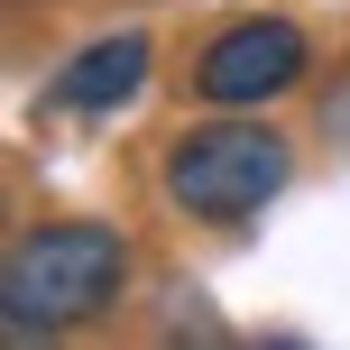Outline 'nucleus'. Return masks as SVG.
<instances>
[{
	"label": "nucleus",
	"mask_w": 350,
	"mask_h": 350,
	"mask_svg": "<svg viewBox=\"0 0 350 350\" xmlns=\"http://www.w3.org/2000/svg\"><path fill=\"white\" fill-rule=\"evenodd\" d=\"M295 74H304V28L295 18H240V28H221L203 46L193 92L221 102V111H258V102H277Z\"/></svg>",
	"instance_id": "7ed1b4c3"
},
{
	"label": "nucleus",
	"mask_w": 350,
	"mask_h": 350,
	"mask_svg": "<svg viewBox=\"0 0 350 350\" xmlns=\"http://www.w3.org/2000/svg\"><path fill=\"white\" fill-rule=\"evenodd\" d=\"M129 286V240L111 221H37L0 258V314L10 332H65L111 314Z\"/></svg>",
	"instance_id": "f257e3e1"
},
{
	"label": "nucleus",
	"mask_w": 350,
	"mask_h": 350,
	"mask_svg": "<svg viewBox=\"0 0 350 350\" xmlns=\"http://www.w3.org/2000/svg\"><path fill=\"white\" fill-rule=\"evenodd\" d=\"M258 350H304V341H258Z\"/></svg>",
	"instance_id": "423d86ee"
},
{
	"label": "nucleus",
	"mask_w": 350,
	"mask_h": 350,
	"mask_svg": "<svg viewBox=\"0 0 350 350\" xmlns=\"http://www.w3.org/2000/svg\"><path fill=\"white\" fill-rule=\"evenodd\" d=\"M286 139L277 129H258V120H203V129H185V139L166 148V193H175V212H193V221H249V212H267L286 193Z\"/></svg>",
	"instance_id": "f03ea898"
},
{
	"label": "nucleus",
	"mask_w": 350,
	"mask_h": 350,
	"mask_svg": "<svg viewBox=\"0 0 350 350\" xmlns=\"http://www.w3.org/2000/svg\"><path fill=\"white\" fill-rule=\"evenodd\" d=\"M139 83H148V28H120V37H92V46L46 83V102L74 111V120H92V111H120Z\"/></svg>",
	"instance_id": "20e7f679"
},
{
	"label": "nucleus",
	"mask_w": 350,
	"mask_h": 350,
	"mask_svg": "<svg viewBox=\"0 0 350 350\" xmlns=\"http://www.w3.org/2000/svg\"><path fill=\"white\" fill-rule=\"evenodd\" d=\"M37 341H46V332H10V350H37Z\"/></svg>",
	"instance_id": "39448f33"
}]
</instances>
